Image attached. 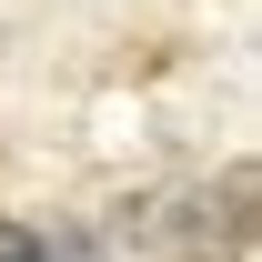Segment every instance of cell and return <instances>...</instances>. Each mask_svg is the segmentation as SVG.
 Returning a JSON list of instances; mask_svg holds the SVG:
<instances>
[{"instance_id": "obj_1", "label": "cell", "mask_w": 262, "mask_h": 262, "mask_svg": "<svg viewBox=\"0 0 262 262\" xmlns=\"http://www.w3.org/2000/svg\"><path fill=\"white\" fill-rule=\"evenodd\" d=\"M252 171H232L222 192H171V202H151L141 212V232L162 242L171 262H242L252 252Z\"/></svg>"}, {"instance_id": "obj_2", "label": "cell", "mask_w": 262, "mask_h": 262, "mask_svg": "<svg viewBox=\"0 0 262 262\" xmlns=\"http://www.w3.org/2000/svg\"><path fill=\"white\" fill-rule=\"evenodd\" d=\"M0 262H51V242H40V232H20V222H0Z\"/></svg>"}]
</instances>
